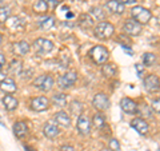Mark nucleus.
<instances>
[{
	"label": "nucleus",
	"instance_id": "nucleus-1",
	"mask_svg": "<svg viewBox=\"0 0 160 151\" xmlns=\"http://www.w3.org/2000/svg\"><path fill=\"white\" fill-rule=\"evenodd\" d=\"M93 34L100 40H108L113 36L115 27L109 22H107V20H103V22H99L93 27Z\"/></svg>",
	"mask_w": 160,
	"mask_h": 151
},
{
	"label": "nucleus",
	"instance_id": "nucleus-2",
	"mask_svg": "<svg viewBox=\"0 0 160 151\" xmlns=\"http://www.w3.org/2000/svg\"><path fill=\"white\" fill-rule=\"evenodd\" d=\"M89 58L92 59V62L99 66H103L104 63L108 62L109 59V51L104 46H95L89 51Z\"/></svg>",
	"mask_w": 160,
	"mask_h": 151
},
{
	"label": "nucleus",
	"instance_id": "nucleus-3",
	"mask_svg": "<svg viewBox=\"0 0 160 151\" xmlns=\"http://www.w3.org/2000/svg\"><path fill=\"white\" fill-rule=\"evenodd\" d=\"M131 16L133 20H136L138 23L143 26V24L149 23V20L152 19V12L148 8H144L142 6H135L131 8Z\"/></svg>",
	"mask_w": 160,
	"mask_h": 151
},
{
	"label": "nucleus",
	"instance_id": "nucleus-4",
	"mask_svg": "<svg viewBox=\"0 0 160 151\" xmlns=\"http://www.w3.org/2000/svg\"><path fill=\"white\" fill-rule=\"evenodd\" d=\"M53 83H55L53 78L51 76V75H47V74L40 75V76L35 78L33 82H32L33 87L38 88V90H40V91H43V92L49 91V90L53 87Z\"/></svg>",
	"mask_w": 160,
	"mask_h": 151
},
{
	"label": "nucleus",
	"instance_id": "nucleus-5",
	"mask_svg": "<svg viewBox=\"0 0 160 151\" xmlns=\"http://www.w3.org/2000/svg\"><path fill=\"white\" fill-rule=\"evenodd\" d=\"M78 82V74L75 71H68L66 74H63L62 76H59L58 79V86L62 90H68Z\"/></svg>",
	"mask_w": 160,
	"mask_h": 151
},
{
	"label": "nucleus",
	"instance_id": "nucleus-6",
	"mask_svg": "<svg viewBox=\"0 0 160 151\" xmlns=\"http://www.w3.org/2000/svg\"><path fill=\"white\" fill-rule=\"evenodd\" d=\"M143 83H144V88H146V91L149 92V94L160 91V78L158 76V75H155V74L147 75V76L144 78Z\"/></svg>",
	"mask_w": 160,
	"mask_h": 151
},
{
	"label": "nucleus",
	"instance_id": "nucleus-7",
	"mask_svg": "<svg viewBox=\"0 0 160 151\" xmlns=\"http://www.w3.org/2000/svg\"><path fill=\"white\" fill-rule=\"evenodd\" d=\"M123 31L127 35H129V36H139L143 31V26L131 18V19L126 20V23H124V26H123Z\"/></svg>",
	"mask_w": 160,
	"mask_h": 151
},
{
	"label": "nucleus",
	"instance_id": "nucleus-8",
	"mask_svg": "<svg viewBox=\"0 0 160 151\" xmlns=\"http://www.w3.org/2000/svg\"><path fill=\"white\" fill-rule=\"evenodd\" d=\"M92 106L98 110V111H100V112L106 111V110L109 107V98H108V95L104 94V92H98L93 96V99H92Z\"/></svg>",
	"mask_w": 160,
	"mask_h": 151
},
{
	"label": "nucleus",
	"instance_id": "nucleus-9",
	"mask_svg": "<svg viewBox=\"0 0 160 151\" xmlns=\"http://www.w3.org/2000/svg\"><path fill=\"white\" fill-rule=\"evenodd\" d=\"M33 47H35V49H36L38 54L44 55V54L51 52L53 49V43L51 42V40H48V39L39 38V39H36L33 42Z\"/></svg>",
	"mask_w": 160,
	"mask_h": 151
},
{
	"label": "nucleus",
	"instance_id": "nucleus-10",
	"mask_svg": "<svg viewBox=\"0 0 160 151\" xmlns=\"http://www.w3.org/2000/svg\"><path fill=\"white\" fill-rule=\"evenodd\" d=\"M76 128H78V133L80 135H88L91 133V128H92V123L87 117L84 115H80L78 117V122H76Z\"/></svg>",
	"mask_w": 160,
	"mask_h": 151
},
{
	"label": "nucleus",
	"instance_id": "nucleus-11",
	"mask_svg": "<svg viewBox=\"0 0 160 151\" xmlns=\"http://www.w3.org/2000/svg\"><path fill=\"white\" fill-rule=\"evenodd\" d=\"M131 127L133 130H136V133H139L140 135H147L148 131H149V124L146 119H143V118H135L132 119V122H131Z\"/></svg>",
	"mask_w": 160,
	"mask_h": 151
},
{
	"label": "nucleus",
	"instance_id": "nucleus-12",
	"mask_svg": "<svg viewBox=\"0 0 160 151\" xmlns=\"http://www.w3.org/2000/svg\"><path fill=\"white\" fill-rule=\"evenodd\" d=\"M48 106H49V100L46 96H35L31 100V108L33 111H38V112L46 111Z\"/></svg>",
	"mask_w": 160,
	"mask_h": 151
},
{
	"label": "nucleus",
	"instance_id": "nucleus-13",
	"mask_svg": "<svg viewBox=\"0 0 160 151\" xmlns=\"http://www.w3.org/2000/svg\"><path fill=\"white\" fill-rule=\"evenodd\" d=\"M120 107L126 114H138V103L129 98H123L120 100Z\"/></svg>",
	"mask_w": 160,
	"mask_h": 151
},
{
	"label": "nucleus",
	"instance_id": "nucleus-14",
	"mask_svg": "<svg viewBox=\"0 0 160 151\" xmlns=\"http://www.w3.org/2000/svg\"><path fill=\"white\" fill-rule=\"evenodd\" d=\"M106 8L115 15H123L126 11V6L120 0H108L106 2Z\"/></svg>",
	"mask_w": 160,
	"mask_h": 151
},
{
	"label": "nucleus",
	"instance_id": "nucleus-15",
	"mask_svg": "<svg viewBox=\"0 0 160 151\" xmlns=\"http://www.w3.org/2000/svg\"><path fill=\"white\" fill-rule=\"evenodd\" d=\"M79 26L83 29H91L95 27V20L89 13H82L79 16Z\"/></svg>",
	"mask_w": 160,
	"mask_h": 151
},
{
	"label": "nucleus",
	"instance_id": "nucleus-16",
	"mask_svg": "<svg viewBox=\"0 0 160 151\" xmlns=\"http://www.w3.org/2000/svg\"><path fill=\"white\" fill-rule=\"evenodd\" d=\"M43 133H44V135H46L48 139H53V138H56L58 135H59L60 130H59V127H58V126L55 124V123L49 122V123H46V124H44Z\"/></svg>",
	"mask_w": 160,
	"mask_h": 151
},
{
	"label": "nucleus",
	"instance_id": "nucleus-17",
	"mask_svg": "<svg viewBox=\"0 0 160 151\" xmlns=\"http://www.w3.org/2000/svg\"><path fill=\"white\" fill-rule=\"evenodd\" d=\"M0 88H2V91L7 92V94H12L18 90L16 83H15V80L11 78H6L4 80H2V82H0Z\"/></svg>",
	"mask_w": 160,
	"mask_h": 151
},
{
	"label": "nucleus",
	"instance_id": "nucleus-18",
	"mask_svg": "<svg viewBox=\"0 0 160 151\" xmlns=\"http://www.w3.org/2000/svg\"><path fill=\"white\" fill-rule=\"evenodd\" d=\"M2 102H3L4 107H6L8 111H15V110L18 108V106H19V100L15 98V96H12L11 94L6 95V96L2 99Z\"/></svg>",
	"mask_w": 160,
	"mask_h": 151
},
{
	"label": "nucleus",
	"instance_id": "nucleus-19",
	"mask_svg": "<svg viewBox=\"0 0 160 151\" xmlns=\"http://www.w3.org/2000/svg\"><path fill=\"white\" fill-rule=\"evenodd\" d=\"M53 120L56 123H59L60 126H64V127H68L71 126V118L66 111H59L53 115Z\"/></svg>",
	"mask_w": 160,
	"mask_h": 151
},
{
	"label": "nucleus",
	"instance_id": "nucleus-20",
	"mask_svg": "<svg viewBox=\"0 0 160 151\" xmlns=\"http://www.w3.org/2000/svg\"><path fill=\"white\" fill-rule=\"evenodd\" d=\"M29 44L27 42H18V43H15L13 46H12V49H13V52L15 55H19V56H24V55H27L29 52Z\"/></svg>",
	"mask_w": 160,
	"mask_h": 151
},
{
	"label": "nucleus",
	"instance_id": "nucleus-21",
	"mask_svg": "<svg viewBox=\"0 0 160 151\" xmlns=\"http://www.w3.org/2000/svg\"><path fill=\"white\" fill-rule=\"evenodd\" d=\"M27 133H28V127L26 122H16L13 124V134L16 135V138L23 139L27 135Z\"/></svg>",
	"mask_w": 160,
	"mask_h": 151
},
{
	"label": "nucleus",
	"instance_id": "nucleus-22",
	"mask_svg": "<svg viewBox=\"0 0 160 151\" xmlns=\"http://www.w3.org/2000/svg\"><path fill=\"white\" fill-rule=\"evenodd\" d=\"M102 72L106 78H113V76H116V74H118V67H116L115 63H108L107 62V63L103 64Z\"/></svg>",
	"mask_w": 160,
	"mask_h": 151
},
{
	"label": "nucleus",
	"instance_id": "nucleus-23",
	"mask_svg": "<svg viewBox=\"0 0 160 151\" xmlns=\"http://www.w3.org/2000/svg\"><path fill=\"white\" fill-rule=\"evenodd\" d=\"M48 8H49V6L46 0H36L32 6L33 12H36V13H46L48 11Z\"/></svg>",
	"mask_w": 160,
	"mask_h": 151
},
{
	"label": "nucleus",
	"instance_id": "nucleus-24",
	"mask_svg": "<svg viewBox=\"0 0 160 151\" xmlns=\"http://www.w3.org/2000/svg\"><path fill=\"white\" fill-rule=\"evenodd\" d=\"M38 26L42 29H51L55 26V18L53 16H46L38 22Z\"/></svg>",
	"mask_w": 160,
	"mask_h": 151
},
{
	"label": "nucleus",
	"instance_id": "nucleus-25",
	"mask_svg": "<svg viewBox=\"0 0 160 151\" xmlns=\"http://www.w3.org/2000/svg\"><path fill=\"white\" fill-rule=\"evenodd\" d=\"M92 124L98 130H102L104 126H106V117H104V114H102L100 111L95 114L93 115V119H92Z\"/></svg>",
	"mask_w": 160,
	"mask_h": 151
},
{
	"label": "nucleus",
	"instance_id": "nucleus-26",
	"mask_svg": "<svg viewBox=\"0 0 160 151\" xmlns=\"http://www.w3.org/2000/svg\"><path fill=\"white\" fill-rule=\"evenodd\" d=\"M142 62L146 67H152L155 63H156V55L152 54V52H146L143 54L142 56Z\"/></svg>",
	"mask_w": 160,
	"mask_h": 151
},
{
	"label": "nucleus",
	"instance_id": "nucleus-27",
	"mask_svg": "<svg viewBox=\"0 0 160 151\" xmlns=\"http://www.w3.org/2000/svg\"><path fill=\"white\" fill-rule=\"evenodd\" d=\"M69 110H71V112L78 115V117H80L84 110V104L82 102H79V100H72L71 103H69Z\"/></svg>",
	"mask_w": 160,
	"mask_h": 151
},
{
	"label": "nucleus",
	"instance_id": "nucleus-28",
	"mask_svg": "<svg viewBox=\"0 0 160 151\" xmlns=\"http://www.w3.org/2000/svg\"><path fill=\"white\" fill-rule=\"evenodd\" d=\"M89 15L93 16L95 19H98L99 22H103V20H106V12L103 11L102 7H92L89 9Z\"/></svg>",
	"mask_w": 160,
	"mask_h": 151
},
{
	"label": "nucleus",
	"instance_id": "nucleus-29",
	"mask_svg": "<svg viewBox=\"0 0 160 151\" xmlns=\"http://www.w3.org/2000/svg\"><path fill=\"white\" fill-rule=\"evenodd\" d=\"M52 102L58 107H64L67 104V95L66 94H55L52 96Z\"/></svg>",
	"mask_w": 160,
	"mask_h": 151
},
{
	"label": "nucleus",
	"instance_id": "nucleus-30",
	"mask_svg": "<svg viewBox=\"0 0 160 151\" xmlns=\"http://www.w3.org/2000/svg\"><path fill=\"white\" fill-rule=\"evenodd\" d=\"M11 16V9L9 7H0V24H4Z\"/></svg>",
	"mask_w": 160,
	"mask_h": 151
},
{
	"label": "nucleus",
	"instance_id": "nucleus-31",
	"mask_svg": "<svg viewBox=\"0 0 160 151\" xmlns=\"http://www.w3.org/2000/svg\"><path fill=\"white\" fill-rule=\"evenodd\" d=\"M20 70H22V63L19 62V60H12L11 66L8 67V71L11 74H20Z\"/></svg>",
	"mask_w": 160,
	"mask_h": 151
},
{
	"label": "nucleus",
	"instance_id": "nucleus-32",
	"mask_svg": "<svg viewBox=\"0 0 160 151\" xmlns=\"http://www.w3.org/2000/svg\"><path fill=\"white\" fill-rule=\"evenodd\" d=\"M108 148L112 151H120V143L116 138H111L108 142Z\"/></svg>",
	"mask_w": 160,
	"mask_h": 151
},
{
	"label": "nucleus",
	"instance_id": "nucleus-33",
	"mask_svg": "<svg viewBox=\"0 0 160 151\" xmlns=\"http://www.w3.org/2000/svg\"><path fill=\"white\" fill-rule=\"evenodd\" d=\"M151 108H152V111H153V112L160 114V98H156V99H153V100H152Z\"/></svg>",
	"mask_w": 160,
	"mask_h": 151
},
{
	"label": "nucleus",
	"instance_id": "nucleus-34",
	"mask_svg": "<svg viewBox=\"0 0 160 151\" xmlns=\"http://www.w3.org/2000/svg\"><path fill=\"white\" fill-rule=\"evenodd\" d=\"M46 2L48 3V6H51L52 8H55V7H58L59 4L63 2V0H46Z\"/></svg>",
	"mask_w": 160,
	"mask_h": 151
},
{
	"label": "nucleus",
	"instance_id": "nucleus-35",
	"mask_svg": "<svg viewBox=\"0 0 160 151\" xmlns=\"http://www.w3.org/2000/svg\"><path fill=\"white\" fill-rule=\"evenodd\" d=\"M4 66H6V56L3 54H0V71L3 70Z\"/></svg>",
	"mask_w": 160,
	"mask_h": 151
},
{
	"label": "nucleus",
	"instance_id": "nucleus-36",
	"mask_svg": "<svg viewBox=\"0 0 160 151\" xmlns=\"http://www.w3.org/2000/svg\"><path fill=\"white\" fill-rule=\"evenodd\" d=\"M60 151H75V148L72 147V146H69V144H64L60 147Z\"/></svg>",
	"mask_w": 160,
	"mask_h": 151
},
{
	"label": "nucleus",
	"instance_id": "nucleus-37",
	"mask_svg": "<svg viewBox=\"0 0 160 151\" xmlns=\"http://www.w3.org/2000/svg\"><path fill=\"white\" fill-rule=\"evenodd\" d=\"M120 2H122L124 6H126V4H132V3H135L136 0H120Z\"/></svg>",
	"mask_w": 160,
	"mask_h": 151
},
{
	"label": "nucleus",
	"instance_id": "nucleus-38",
	"mask_svg": "<svg viewBox=\"0 0 160 151\" xmlns=\"http://www.w3.org/2000/svg\"><path fill=\"white\" fill-rule=\"evenodd\" d=\"M136 70L139 74H142V66H140V64H136Z\"/></svg>",
	"mask_w": 160,
	"mask_h": 151
},
{
	"label": "nucleus",
	"instance_id": "nucleus-39",
	"mask_svg": "<svg viewBox=\"0 0 160 151\" xmlns=\"http://www.w3.org/2000/svg\"><path fill=\"white\" fill-rule=\"evenodd\" d=\"M4 79H6V75H4V74H2V72H0V82H2V80H4Z\"/></svg>",
	"mask_w": 160,
	"mask_h": 151
},
{
	"label": "nucleus",
	"instance_id": "nucleus-40",
	"mask_svg": "<svg viewBox=\"0 0 160 151\" xmlns=\"http://www.w3.org/2000/svg\"><path fill=\"white\" fill-rule=\"evenodd\" d=\"M100 151H112V150H109V148H102Z\"/></svg>",
	"mask_w": 160,
	"mask_h": 151
},
{
	"label": "nucleus",
	"instance_id": "nucleus-41",
	"mask_svg": "<svg viewBox=\"0 0 160 151\" xmlns=\"http://www.w3.org/2000/svg\"><path fill=\"white\" fill-rule=\"evenodd\" d=\"M0 43H2V35H0Z\"/></svg>",
	"mask_w": 160,
	"mask_h": 151
},
{
	"label": "nucleus",
	"instance_id": "nucleus-42",
	"mask_svg": "<svg viewBox=\"0 0 160 151\" xmlns=\"http://www.w3.org/2000/svg\"><path fill=\"white\" fill-rule=\"evenodd\" d=\"M147 151H149V150H147Z\"/></svg>",
	"mask_w": 160,
	"mask_h": 151
}]
</instances>
